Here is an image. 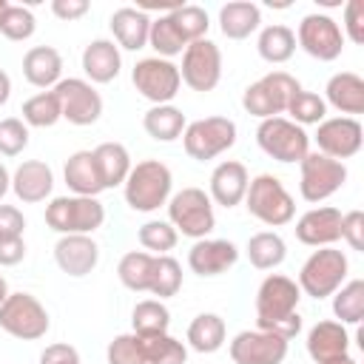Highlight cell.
<instances>
[{
  "label": "cell",
  "mask_w": 364,
  "mask_h": 364,
  "mask_svg": "<svg viewBox=\"0 0 364 364\" xmlns=\"http://www.w3.org/2000/svg\"><path fill=\"white\" fill-rule=\"evenodd\" d=\"M51 11H54V17L71 23L88 11V0H51Z\"/></svg>",
  "instance_id": "db71d44e"
},
{
  "label": "cell",
  "mask_w": 364,
  "mask_h": 364,
  "mask_svg": "<svg viewBox=\"0 0 364 364\" xmlns=\"http://www.w3.org/2000/svg\"><path fill=\"white\" fill-rule=\"evenodd\" d=\"M63 176H65V185L74 191V196H97L102 191V179L91 151H74L65 159Z\"/></svg>",
  "instance_id": "f1b7e54d"
},
{
  "label": "cell",
  "mask_w": 364,
  "mask_h": 364,
  "mask_svg": "<svg viewBox=\"0 0 364 364\" xmlns=\"http://www.w3.org/2000/svg\"><path fill=\"white\" fill-rule=\"evenodd\" d=\"M26 259V242L23 236H0V267L20 264Z\"/></svg>",
  "instance_id": "f907efd6"
},
{
  "label": "cell",
  "mask_w": 364,
  "mask_h": 364,
  "mask_svg": "<svg viewBox=\"0 0 364 364\" xmlns=\"http://www.w3.org/2000/svg\"><path fill=\"white\" fill-rule=\"evenodd\" d=\"M247 168L236 159H225L213 168L210 173V202L222 205V208H236L239 202H245V193H247Z\"/></svg>",
  "instance_id": "7402d4cb"
},
{
  "label": "cell",
  "mask_w": 364,
  "mask_h": 364,
  "mask_svg": "<svg viewBox=\"0 0 364 364\" xmlns=\"http://www.w3.org/2000/svg\"><path fill=\"white\" fill-rule=\"evenodd\" d=\"M185 125H188L185 122V114L176 105H171V102L168 105H154L142 117L145 134L151 139H156V142H173V139H179L182 131H185Z\"/></svg>",
  "instance_id": "4dcf8cb0"
},
{
  "label": "cell",
  "mask_w": 364,
  "mask_h": 364,
  "mask_svg": "<svg viewBox=\"0 0 364 364\" xmlns=\"http://www.w3.org/2000/svg\"><path fill=\"white\" fill-rule=\"evenodd\" d=\"M105 222V208L97 196H54L46 205V225L63 236H91Z\"/></svg>",
  "instance_id": "277c9868"
},
{
  "label": "cell",
  "mask_w": 364,
  "mask_h": 364,
  "mask_svg": "<svg viewBox=\"0 0 364 364\" xmlns=\"http://www.w3.org/2000/svg\"><path fill=\"white\" fill-rule=\"evenodd\" d=\"M347 350H350V333H347V327L341 321L324 318V321L310 327V333H307V355L316 364H327L333 358L350 355Z\"/></svg>",
  "instance_id": "603a6c76"
},
{
  "label": "cell",
  "mask_w": 364,
  "mask_h": 364,
  "mask_svg": "<svg viewBox=\"0 0 364 364\" xmlns=\"http://www.w3.org/2000/svg\"><path fill=\"white\" fill-rule=\"evenodd\" d=\"M171 188H173L171 168L159 159H142V162L131 165V173L122 185L128 208L139 210V213H151V210H159L162 205H168Z\"/></svg>",
  "instance_id": "7a4b0ae2"
},
{
  "label": "cell",
  "mask_w": 364,
  "mask_h": 364,
  "mask_svg": "<svg viewBox=\"0 0 364 364\" xmlns=\"http://www.w3.org/2000/svg\"><path fill=\"white\" fill-rule=\"evenodd\" d=\"M293 34H296V43L318 63H333L344 51L341 26L330 14H307V17H301L299 31H293Z\"/></svg>",
  "instance_id": "5bb4252c"
},
{
  "label": "cell",
  "mask_w": 364,
  "mask_h": 364,
  "mask_svg": "<svg viewBox=\"0 0 364 364\" xmlns=\"http://www.w3.org/2000/svg\"><path fill=\"white\" fill-rule=\"evenodd\" d=\"M313 139L318 145V154L344 162V159H350L361 151L364 128L355 117H327L316 125Z\"/></svg>",
  "instance_id": "2e32d148"
},
{
  "label": "cell",
  "mask_w": 364,
  "mask_h": 364,
  "mask_svg": "<svg viewBox=\"0 0 364 364\" xmlns=\"http://www.w3.org/2000/svg\"><path fill=\"white\" fill-rule=\"evenodd\" d=\"M225 344V318L216 313H199L188 324V347L196 353H216Z\"/></svg>",
  "instance_id": "e575fe53"
},
{
  "label": "cell",
  "mask_w": 364,
  "mask_h": 364,
  "mask_svg": "<svg viewBox=\"0 0 364 364\" xmlns=\"http://www.w3.org/2000/svg\"><path fill=\"white\" fill-rule=\"evenodd\" d=\"M341 239L353 250H364V213L361 210L341 213Z\"/></svg>",
  "instance_id": "681fc988"
},
{
  "label": "cell",
  "mask_w": 364,
  "mask_h": 364,
  "mask_svg": "<svg viewBox=\"0 0 364 364\" xmlns=\"http://www.w3.org/2000/svg\"><path fill=\"white\" fill-rule=\"evenodd\" d=\"M236 142V122L228 117H205L196 122H188L182 131V145L191 159L208 162Z\"/></svg>",
  "instance_id": "9c48e42d"
},
{
  "label": "cell",
  "mask_w": 364,
  "mask_h": 364,
  "mask_svg": "<svg viewBox=\"0 0 364 364\" xmlns=\"http://www.w3.org/2000/svg\"><path fill=\"white\" fill-rule=\"evenodd\" d=\"M327 364H358V361L350 358V355H341V358H333V361H327Z\"/></svg>",
  "instance_id": "680465c9"
},
{
  "label": "cell",
  "mask_w": 364,
  "mask_h": 364,
  "mask_svg": "<svg viewBox=\"0 0 364 364\" xmlns=\"http://www.w3.org/2000/svg\"><path fill=\"white\" fill-rule=\"evenodd\" d=\"M173 26L179 28V34L185 37V43H193V40H202L210 28V17L202 6H176L168 11Z\"/></svg>",
  "instance_id": "7bdbcfd3"
},
{
  "label": "cell",
  "mask_w": 364,
  "mask_h": 364,
  "mask_svg": "<svg viewBox=\"0 0 364 364\" xmlns=\"http://www.w3.org/2000/svg\"><path fill=\"white\" fill-rule=\"evenodd\" d=\"M91 154H94V162H97V171L102 179V191L125 185V179L131 173V154L122 142H102Z\"/></svg>",
  "instance_id": "83f0119b"
},
{
  "label": "cell",
  "mask_w": 364,
  "mask_h": 364,
  "mask_svg": "<svg viewBox=\"0 0 364 364\" xmlns=\"http://www.w3.org/2000/svg\"><path fill=\"white\" fill-rule=\"evenodd\" d=\"M28 145V125L17 117L0 119V156H17Z\"/></svg>",
  "instance_id": "bcb514c9"
},
{
  "label": "cell",
  "mask_w": 364,
  "mask_h": 364,
  "mask_svg": "<svg viewBox=\"0 0 364 364\" xmlns=\"http://www.w3.org/2000/svg\"><path fill=\"white\" fill-rule=\"evenodd\" d=\"M256 142L276 162H301L310 151V134L287 117L262 119L256 128Z\"/></svg>",
  "instance_id": "ba28073f"
},
{
  "label": "cell",
  "mask_w": 364,
  "mask_h": 364,
  "mask_svg": "<svg viewBox=\"0 0 364 364\" xmlns=\"http://www.w3.org/2000/svg\"><path fill=\"white\" fill-rule=\"evenodd\" d=\"M6 299H9V282H6L3 276H0V304H3Z\"/></svg>",
  "instance_id": "6f0895ef"
},
{
  "label": "cell",
  "mask_w": 364,
  "mask_h": 364,
  "mask_svg": "<svg viewBox=\"0 0 364 364\" xmlns=\"http://www.w3.org/2000/svg\"><path fill=\"white\" fill-rule=\"evenodd\" d=\"M179 77L191 91H213L222 80V51L213 40L202 37L185 46Z\"/></svg>",
  "instance_id": "4fadbf2b"
},
{
  "label": "cell",
  "mask_w": 364,
  "mask_h": 364,
  "mask_svg": "<svg viewBox=\"0 0 364 364\" xmlns=\"http://www.w3.org/2000/svg\"><path fill=\"white\" fill-rule=\"evenodd\" d=\"M136 338H139L145 364H185L188 361V347L171 333H154V336H136Z\"/></svg>",
  "instance_id": "d590c367"
},
{
  "label": "cell",
  "mask_w": 364,
  "mask_h": 364,
  "mask_svg": "<svg viewBox=\"0 0 364 364\" xmlns=\"http://www.w3.org/2000/svg\"><path fill=\"white\" fill-rule=\"evenodd\" d=\"M347 270H350V262H347V256L341 250H336V247H318L301 264L296 284L310 299H327V296H333L344 284Z\"/></svg>",
  "instance_id": "5b68a950"
},
{
  "label": "cell",
  "mask_w": 364,
  "mask_h": 364,
  "mask_svg": "<svg viewBox=\"0 0 364 364\" xmlns=\"http://www.w3.org/2000/svg\"><path fill=\"white\" fill-rule=\"evenodd\" d=\"M245 253H247V259H250V264H253L256 270H273V267H279V264L284 262L287 245H284V239H282L279 233L262 230V233H253V236L247 239Z\"/></svg>",
  "instance_id": "d6a6232c"
},
{
  "label": "cell",
  "mask_w": 364,
  "mask_h": 364,
  "mask_svg": "<svg viewBox=\"0 0 364 364\" xmlns=\"http://www.w3.org/2000/svg\"><path fill=\"white\" fill-rule=\"evenodd\" d=\"M327 100L336 111L347 114V117H355V114H364V80L353 71H338L327 80V88H324Z\"/></svg>",
  "instance_id": "4316f807"
},
{
  "label": "cell",
  "mask_w": 364,
  "mask_h": 364,
  "mask_svg": "<svg viewBox=\"0 0 364 364\" xmlns=\"http://www.w3.org/2000/svg\"><path fill=\"white\" fill-rule=\"evenodd\" d=\"M262 23V9L247 0H233L219 9V28L228 40H245L250 37Z\"/></svg>",
  "instance_id": "f546056e"
},
{
  "label": "cell",
  "mask_w": 364,
  "mask_h": 364,
  "mask_svg": "<svg viewBox=\"0 0 364 364\" xmlns=\"http://www.w3.org/2000/svg\"><path fill=\"white\" fill-rule=\"evenodd\" d=\"M40 364H80V353L71 344H48L40 353Z\"/></svg>",
  "instance_id": "816d5d0a"
},
{
  "label": "cell",
  "mask_w": 364,
  "mask_h": 364,
  "mask_svg": "<svg viewBox=\"0 0 364 364\" xmlns=\"http://www.w3.org/2000/svg\"><path fill=\"white\" fill-rule=\"evenodd\" d=\"M344 37H350L355 46L364 43V3L361 0H350L344 6V28H341Z\"/></svg>",
  "instance_id": "c3c4849f"
},
{
  "label": "cell",
  "mask_w": 364,
  "mask_h": 364,
  "mask_svg": "<svg viewBox=\"0 0 364 364\" xmlns=\"http://www.w3.org/2000/svg\"><path fill=\"white\" fill-rule=\"evenodd\" d=\"M48 313L31 293H9L0 304V330L20 341H37L48 333Z\"/></svg>",
  "instance_id": "30bf717a"
},
{
  "label": "cell",
  "mask_w": 364,
  "mask_h": 364,
  "mask_svg": "<svg viewBox=\"0 0 364 364\" xmlns=\"http://www.w3.org/2000/svg\"><path fill=\"white\" fill-rule=\"evenodd\" d=\"M287 344L290 341L267 330H242L233 336L228 353L233 364H282L287 358Z\"/></svg>",
  "instance_id": "e0dca14e"
},
{
  "label": "cell",
  "mask_w": 364,
  "mask_h": 364,
  "mask_svg": "<svg viewBox=\"0 0 364 364\" xmlns=\"http://www.w3.org/2000/svg\"><path fill=\"white\" fill-rule=\"evenodd\" d=\"M333 313L344 327L364 318V279H353L333 293Z\"/></svg>",
  "instance_id": "74e56055"
},
{
  "label": "cell",
  "mask_w": 364,
  "mask_h": 364,
  "mask_svg": "<svg viewBox=\"0 0 364 364\" xmlns=\"http://www.w3.org/2000/svg\"><path fill=\"white\" fill-rule=\"evenodd\" d=\"M239 259V247L228 239H196L188 250V267L196 276H219Z\"/></svg>",
  "instance_id": "ffe728a7"
},
{
  "label": "cell",
  "mask_w": 364,
  "mask_h": 364,
  "mask_svg": "<svg viewBox=\"0 0 364 364\" xmlns=\"http://www.w3.org/2000/svg\"><path fill=\"white\" fill-rule=\"evenodd\" d=\"M148 31H151V17L142 9H117L111 14V34L119 48L139 51L148 46Z\"/></svg>",
  "instance_id": "484cf974"
},
{
  "label": "cell",
  "mask_w": 364,
  "mask_h": 364,
  "mask_svg": "<svg viewBox=\"0 0 364 364\" xmlns=\"http://www.w3.org/2000/svg\"><path fill=\"white\" fill-rule=\"evenodd\" d=\"M6 9H9V3H6V0H0V17H3V11H6Z\"/></svg>",
  "instance_id": "91938a15"
},
{
  "label": "cell",
  "mask_w": 364,
  "mask_h": 364,
  "mask_svg": "<svg viewBox=\"0 0 364 364\" xmlns=\"http://www.w3.org/2000/svg\"><path fill=\"white\" fill-rule=\"evenodd\" d=\"M23 77L34 88H54L63 80V57L51 46H34L23 57Z\"/></svg>",
  "instance_id": "d4e9b609"
},
{
  "label": "cell",
  "mask_w": 364,
  "mask_h": 364,
  "mask_svg": "<svg viewBox=\"0 0 364 364\" xmlns=\"http://www.w3.org/2000/svg\"><path fill=\"white\" fill-rule=\"evenodd\" d=\"M256 51L264 63H287L296 51V34L293 28L282 26V23H273V26H264L259 31V40H256Z\"/></svg>",
  "instance_id": "1f68e13d"
},
{
  "label": "cell",
  "mask_w": 364,
  "mask_h": 364,
  "mask_svg": "<svg viewBox=\"0 0 364 364\" xmlns=\"http://www.w3.org/2000/svg\"><path fill=\"white\" fill-rule=\"evenodd\" d=\"M34 28H37V20H34L31 9H26V6H11V3H9V9H6L3 17H0V34H3L6 40L23 43V40H28V37L34 34Z\"/></svg>",
  "instance_id": "f6af8a7d"
},
{
  "label": "cell",
  "mask_w": 364,
  "mask_h": 364,
  "mask_svg": "<svg viewBox=\"0 0 364 364\" xmlns=\"http://www.w3.org/2000/svg\"><path fill=\"white\" fill-rule=\"evenodd\" d=\"M105 355H108V364H145L139 338H136L134 333H119V336H114V341L108 344Z\"/></svg>",
  "instance_id": "7dc6e473"
},
{
  "label": "cell",
  "mask_w": 364,
  "mask_h": 364,
  "mask_svg": "<svg viewBox=\"0 0 364 364\" xmlns=\"http://www.w3.org/2000/svg\"><path fill=\"white\" fill-rule=\"evenodd\" d=\"M54 173L43 159H26L11 173V191L23 205H37L51 196Z\"/></svg>",
  "instance_id": "44dd1931"
},
{
  "label": "cell",
  "mask_w": 364,
  "mask_h": 364,
  "mask_svg": "<svg viewBox=\"0 0 364 364\" xmlns=\"http://www.w3.org/2000/svg\"><path fill=\"white\" fill-rule=\"evenodd\" d=\"M54 262L63 273L80 279L88 276L97 262H100V247L91 236L82 233H71V236H60V242L54 245Z\"/></svg>",
  "instance_id": "d6986e66"
},
{
  "label": "cell",
  "mask_w": 364,
  "mask_h": 364,
  "mask_svg": "<svg viewBox=\"0 0 364 364\" xmlns=\"http://www.w3.org/2000/svg\"><path fill=\"white\" fill-rule=\"evenodd\" d=\"M299 299L301 290L290 276L282 273L264 276V282L256 290V330L276 333L284 341L296 338L301 333Z\"/></svg>",
  "instance_id": "6da1fadb"
},
{
  "label": "cell",
  "mask_w": 364,
  "mask_h": 364,
  "mask_svg": "<svg viewBox=\"0 0 364 364\" xmlns=\"http://www.w3.org/2000/svg\"><path fill=\"white\" fill-rule=\"evenodd\" d=\"M168 222L188 239H208L216 228L210 196L202 188H182L168 199Z\"/></svg>",
  "instance_id": "8992f818"
},
{
  "label": "cell",
  "mask_w": 364,
  "mask_h": 364,
  "mask_svg": "<svg viewBox=\"0 0 364 364\" xmlns=\"http://www.w3.org/2000/svg\"><path fill=\"white\" fill-rule=\"evenodd\" d=\"M245 208L253 219H259L267 228H282V225L293 222V216H296L293 196L287 193L282 179L273 176V173H259L247 182Z\"/></svg>",
  "instance_id": "3957f363"
},
{
  "label": "cell",
  "mask_w": 364,
  "mask_h": 364,
  "mask_svg": "<svg viewBox=\"0 0 364 364\" xmlns=\"http://www.w3.org/2000/svg\"><path fill=\"white\" fill-rule=\"evenodd\" d=\"M9 97H11V80H9V74L0 68V105H6Z\"/></svg>",
  "instance_id": "11a10c76"
},
{
  "label": "cell",
  "mask_w": 364,
  "mask_h": 364,
  "mask_svg": "<svg viewBox=\"0 0 364 364\" xmlns=\"http://www.w3.org/2000/svg\"><path fill=\"white\" fill-rule=\"evenodd\" d=\"M154 253H145V250H131L119 259L117 264V276L119 282L134 290V293H148L151 290V279H154Z\"/></svg>",
  "instance_id": "836d02e7"
},
{
  "label": "cell",
  "mask_w": 364,
  "mask_h": 364,
  "mask_svg": "<svg viewBox=\"0 0 364 364\" xmlns=\"http://www.w3.org/2000/svg\"><path fill=\"white\" fill-rule=\"evenodd\" d=\"M23 114V122L28 128H51L63 119V111H60V100L54 91H40L34 97H28L20 108Z\"/></svg>",
  "instance_id": "8d00e7d4"
},
{
  "label": "cell",
  "mask_w": 364,
  "mask_h": 364,
  "mask_svg": "<svg viewBox=\"0 0 364 364\" xmlns=\"http://www.w3.org/2000/svg\"><path fill=\"white\" fill-rule=\"evenodd\" d=\"M148 46L156 51V57L171 60L176 54L185 51V37L179 34V28L173 26L171 14H159L156 20H151V31H148Z\"/></svg>",
  "instance_id": "f35d334b"
},
{
  "label": "cell",
  "mask_w": 364,
  "mask_h": 364,
  "mask_svg": "<svg viewBox=\"0 0 364 364\" xmlns=\"http://www.w3.org/2000/svg\"><path fill=\"white\" fill-rule=\"evenodd\" d=\"M296 91H301L296 77H290L287 71H270V74H264L262 80H256L245 88L242 105H245L247 114H253L259 119L282 117Z\"/></svg>",
  "instance_id": "52a82bcc"
},
{
  "label": "cell",
  "mask_w": 364,
  "mask_h": 364,
  "mask_svg": "<svg viewBox=\"0 0 364 364\" xmlns=\"http://www.w3.org/2000/svg\"><path fill=\"white\" fill-rule=\"evenodd\" d=\"M284 114H290V122H296L301 128L304 125H318L321 119H327V102H324V97L301 88L287 102V111Z\"/></svg>",
  "instance_id": "60d3db41"
},
{
  "label": "cell",
  "mask_w": 364,
  "mask_h": 364,
  "mask_svg": "<svg viewBox=\"0 0 364 364\" xmlns=\"http://www.w3.org/2000/svg\"><path fill=\"white\" fill-rule=\"evenodd\" d=\"M179 287H182V264L168 253L156 256L154 259V279H151V290L148 293L159 296V301H162V299L176 296Z\"/></svg>",
  "instance_id": "b9f144b4"
},
{
  "label": "cell",
  "mask_w": 364,
  "mask_h": 364,
  "mask_svg": "<svg viewBox=\"0 0 364 364\" xmlns=\"http://www.w3.org/2000/svg\"><path fill=\"white\" fill-rule=\"evenodd\" d=\"M60 100V111L63 119H68L71 125H94L102 114V97L100 91L80 77H65L51 88Z\"/></svg>",
  "instance_id": "9a60e30c"
},
{
  "label": "cell",
  "mask_w": 364,
  "mask_h": 364,
  "mask_svg": "<svg viewBox=\"0 0 364 364\" xmlns=\"http://www.w3.org/2000/svg\"><path fill=\"white\" fill-rule=\"evenodd\" d=\"M131 82L139 91V97L151 100L154 105H168L182 88L179 65H173L171 60H162V57L136 60V65L131 71Z\"/></svg>",
  "instance_id": "7c38bea8"
},
{
  "label": "cell",
  "mask_w": 364,
  "mask_h": 364,
  "mask_svg": "<svg viewBox=\"0 0 364 364\" xmlns=\"http://www.w3.org/2000/svg\"><path fill=\"white\" fill-rule=\"evenodd\" d=\"M119 68H122V54L114 40L97 37L82 48V71H85L88 82H100V85L111 82V80H117Z\"/></svg>",
  "instance_id": "cb8c5ba5"
},
{
  "label": "cell",
  "mask_w": 364,
  "mask_h": 364,
  "mask_svg": "<svg viewBox=\"0 0 364 364\" xmlns=\"http://www.w3.org/2000/svg\"><path fill=\"white\" fill-rule=\"evenodd\" d=\"M11 191V173H9V168L0 162V202H3V196Z\"/></svg>",
  "instance_id": "9f6ffc18"
},
{
  "label": "cell",
  "mask_w": 364,
  "mask_h": 364,
  "mask_svg": "<svg viewBox=\"0 0 364 364\" xmlns=\"http://www.w3.org/2000/svg\"><path fill=\"white\" fill-rule=\"evenodd\" d=\"M296 239L307 247H333L341 239V210L333 205L310 208L296 222Z\"/></svg>",
  "instance_id": "ac0fdd59"
},
{
  "label": "cell",
  "mask_w": 364,
  "mask_h": 364,
  "mask_svg": "<svg viewBox=\"0 0 364 364\" xmlns=\"http://www.w3.org/2000/svg\"><path fill=\"white\" fill-rule=\"evenodd\" d=\"M136 236H139V245L145 250H154L156 256H165L168 250H173L176 247V239H179L176 228L168 219H151V222H145Z\"/></svg>",
  "instance_id": "ee69618b"
},
{
  "label": "cell",
  "mask_w": 364,
  "mask_h": 364,
  "mask_svg": "<svg viewBox=\"0 0 364 364\" xmlns=\"http://www.w3.org/2000/svg\"><path fill=\"white\" fill-rule=\"evenodd\" d=\"M26 219L14 205H0V236H23Z\"/></svg>",
  "instance_id": "f5cc1de1"
},
{
  "label": "cell",
  "mask_w": 364,
  "mask_h": 364,
  "mask_svg": "<svg viewBox=\"0 0 364 364\" xmlns=\"http://www.w3.org/2000/svg\"><path fill=\"white\" fill-rule=\"evenodd\" d=\"M299 168H301L299 193L310 205L330 199L347 182V165L338 159H330L318 151H307V156L299 162Z\"/></svg>",
  "instance_id": "8fae6325"
},
{
  "label": "cell",
  "mask_w": 364,
  "mask_h": 364,
  "mask_svg": "<svg viewBox=\"0 0 364 364\" xmlns=\"http://www.w3.org/2000/svg\"><path fill=\"white\" fill-rule=\"evenodd\" d=\"M131 324L136 336H154V333H168L171 327V313L159 299H145L136 301L131 313Z\"/></svg>",
  "instance_id": "ab89813d"
}]
</instances>
